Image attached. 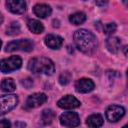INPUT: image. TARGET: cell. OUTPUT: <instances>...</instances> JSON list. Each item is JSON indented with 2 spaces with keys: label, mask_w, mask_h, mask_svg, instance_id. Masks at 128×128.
Here are the masks:
<instances>
[{
  "label": "cell",
  "mask_w": 128,
  "mask_h": 128,
  "mask_svg": "<svg viewBox=\"0 0 128 128\" xmlns=\"http://www.w3.org/2000/svg\"><path fill=\"white\" fill-rule=\"evenodd\" d=\"M73 38L77 49L80 50L82 53L92 55L97 50V38L92 32L86 29H79L74 33Z\"/></svg>",
  "instance_id": "cell-1"
},
{
  "label": "cell",
  "mask_w": 128,
  "mask_h": 128,
  "mask_svg": "<svg viewBox=\"0 0 128 128\" xmlns=\"http://www.w3.org/2000/svg\"><path fill=\"white\" fill-rule=\"evenodd\" d=\"M28 69L33 74L52 75L55 72V66L52 60L46 57L32 58L28 63Z\"/></svg>",
  "instance_id": "cell-2"
},
{
  "label": "cell",
  "mask_w": 128,
  "mask_h": 128,
  "mask_svg": "<svg viewBox=\"0 0 128 128\" xmlns=\"http://www.w3.org/2000/svg\"><path fill=\"white\" fill-rule=\"evenodd\" d=\"M33 42L30 39H20V40H14L9 42L6 45L5 51L7 52H13L17 50L25 51V52H30L33 49Z\"/></svg>",
  "instance_id": "cell-3"
},
{
  "label": "cell",
  "mask_w": 128,
  "mask_h": 128,
  "mask_svg": "<svg viewBox=\"0 0 128 128\" xmlns=\"http://www.w3.org/2000/svg\"><path fill=\"white\" fill-rule=\"evenodd\" d=\"M21 65H22V59L19 56L13 55L1 61V71L3 73H10L12 71L19 69Z\"/></svg>",
  "instance_id": "cell-4"
},
{
  "label": "cell",
  "mask_w": 128,
  "mask_h": 128,
  "mask_svg": "<svg viewBox=\"0 0 128 128\" xmlns=\"http://www.w3.org/2000/svg\"><path fill=\"white\" fill-rule=\"evenodd\" d=\"M0 101H1V115H4L16 107V105L18 104V97L14 94L2 95Z\"/></svg>",
  "instance_id": "cell-5"
},
{
  "label": "cell",
  "mask_w": 128,
  "mask_h": 128,
  "mask_svg": "<svg viewBox=\"0 0 128 128\" xmlns=\"http://www.w3.org/2000/svg\"><path fill=\"white\" fill-rule=\"evenodd\" d=\"M60 123L65 127H76L80 124L79 116L76 112L67 111L60 115Z\"/></svg>",
  "instance_id": "cell-6"
},
{
  "label": "cell",
  "mask_w": 128,
  "mask_h": 128,
  "mask_svg": "<svg viewBox=\"0 0 128 128\" xmlns=\"http://www.w3.org/2000/svg\"><path fill=\"white\" fill-rule=\"evenodd\" d=\"M125 114V110L119 105H110L106 110V118L109 122H117Z\"/></svg>",
  "instance_id": "cell-7"
},
{
  "label": "cell",
  "mask_w": 128,
  "mask_h": 128,
  "mask_svg": "<svg viewBox=\"0 0 128 128\" xmlns=\"http://www.w3.org/2000/svg\"><path fill=\"white\" fill-rule=\"evenodd\" d=\"M47 101V96L44 93H33L28 96L26 100L27 108H36L41 106Z\"/></svg>",
  "instance_id": "cell-8"
},
{
  "label": "cell",
  "mask_w": 128,
  "mask_h": 128,
  "mask_svg": "<svg viewBox=\"0 0 128 128\" xmlns=\"http://www.w3.org/2000/svg\"><path fill=\"white\" fill-rule=\"evenodd\" d=\"M80 104H81L80 101L72 95H66L57 102V105L63 109H74L79 107Z\"/></svg>",
  "instance_id": "cell-9"
},
{
  "label": "cell",
  "mask_w": 128,
  "mask_h": 128,
  "mask_svg": "<svg viewBox=\"0 0 128 128\" xmlns=\"http://www.w3.org/2000/svg\"><path fill=\"white\" fill-rule=\"evenodd\" d=\"M95 88V84L91 79L88 78H81L76 81L75 89L78 93H88L91 92Z\"/></svg>",
  "instance_id": "cell-10"
},
{
  "label": "cell",
  "mask_w": 128,
  "mask_h": 128,
  "mask_svg": "<svg viewBox=\"0 0 128 128\" xmlns=\"http://www.w3.org/2000/svg\"><path fill=\"white\" fill-rule=\"evenodd\" d=\"M7 8L14 14H23L26 11V2L24 0H7Z\"/></svg>",
  "instance_id": "cell-11"
},
{
  "label": "cell",
  "mask_w": 128,
  "mask_h": 128,
  "mask_svg": "<svg viewBox=\"0 0 128 128\" xmlns=\"http://www.w3.org/2000/svg\"><path fill=\"white\" fill-rule=\"evenodd\" d=\"M45 44L51 49H59L63 44L62 37L54 34H48L44 39Z\"/></svg>",
  "instance_id": "cell-12"
},
{
  "label": "cell",
  "mask_w": 128,
  "mask_h": 128,
  "mask_svg": "<svg viewBox=\"0 0 128 128\" xmlns=\"http://www.w3.org/2000/svg\"><path fill=\"white\" fill-rule=\"evenodd\" d=\"M33 12L39 18H46L51 15L52 9L47 4H36L33 7Z\"/></svg>",
  "instance_id": "cell-13"
},
{
  "label": "cell",
  "mask_w": 128,
  "mask_h": 128,
  "mask_svg": "<svg viewBox=\"0 0 128 128\" xmlns=\"http://www.w3.org/2000/svg\"><path fill=\"white\" fill-rule=\"evenodd\" d=\"M120 46H121V41L119 38L110 36L106 39V47L111 53H117L120 49Z\"/></svg>",
  "instance_id": "cell-14"
},
{
  "label": "cell",
  "mask_w": 128,
  "mask_h": 128,
  "mask_svg": "<svg viewBox=\"0 0 128 128\" xmlns=\"http://www.w3.org/2000/svg\"><path fill=\"white\" fill-rule=\"evenodd\" d=\"M27 26L29 28V30L31 32H33L34 34H41L43 31H44V26L43 24L38 21V20H35V19H31L28 21L27 23Z\"/></svg>",
  "instance_id": "cell-15"
},
{
  "label": "cell",
  "mask_w": 128,
  "mask_h": 128,
  "mask_svg": "<svg viewBox=\"0 0 128 128\" xmlns=\"http://www.w3.org/2000/svg\"><path fill=\"white\" fill-rule=\"evenodd\" d=\"M86 124L89 127H100L103 125V117L100 114H92L87 118Z\"/></svg>",
  "instance_id": "cell-16"
},
{
  "label": "cell",
  "mask_w": 128,
  "mask_h": 128,
  "mask_svg": "<svg viewBox=\"0 0 128 128\" xmlns=\"http://www.w3.org/2000/svg\"><path fill=\"white\" fill-rule=\"evenodd\" d=\"M16 89V84L11 78H5L1 82V90L3 92H13Z\"/></svg>",
  "instance_id": "cell-17"
},
{
  "label": "cell",
  "mask_w": 128,
  "mask_h": 128,
  "mask_svg": "<svg viewBox=\"0 0 128 128\" xmlns=\"http://www.w3.org/2000/svg\"><path fill=\"white\" fill-rule=\"evenodd\" d=\"M55 118V113L53 110L51 109H44L42 111V114H41V119L43 121V123L45 125H49L53 122Z\"/></svg>",
  "instance_id": "cell-18"
},
{
  "label": "cell",
  "mask_w": 128,
  "mask_h": 128,
  "mask_svg": "<svg viewBox=\"0 0 128 128\" xmlns=\"http://www.w3.org/2000/svg\"><path fill=\"white\" fill-rule=\"evenodd\" d=\"M69 21L74 25H80L86 21V15L83 12H76L69 17Z\"/></svg>",
  "instance_id": "cell-19"
},
{
  "label": "cell",
  "mask_w": 128,
  "mask_h": 128,
  "mask_svg": "<svg viewBox=\"0 0 128 128\" xmlns=\"http://www.w3.org/2000/svg\"><path fill=\"white\" fill-rule=\"evenodd\" d=\"M8 35H17L20 33V25L18 22H12L6 30Z\"/></svg>",
  "instance_id": "cell-20"
},
{
  "label": "cell",
  "mask_w": 128,
  "mask_h": 128,
  "mask_svg": "<svg viewBox=\"0 0 128 128\" xmlns=\"http://www.w3.org/2000/svg\"><path fill=\"white\" fill-rule=\"evenodd\" d=\"M71 78H72L71 73L68 72V71H65V72L61 73V75L59 76V83L61 85H67L70 82Z\"/></svg>",
  "instance_id": "cell-21"
},
{
  "label": "cell",
  "mask_w": 128,
  "mask_h": 128,
  "mask_svg": "<svg viewBox=\"0 0 128 128\" xmlns=\"http://www.w3.org/2000/svg\"><path fill=\"white\" fill-rule=\"evenodd\" d=\"M117 29V26L115 23H107L103 26V31L107 35H112Z\"/></svg>",
  "instance_id": "cell-22"
},
{
  "label": "cell",
  "mask_w": 128,
  "mask_h": 128,
  "mask_svg": "<svg viewBox=\"0 0 128 128\" xmlns=\"http://www.w3.org/2000/svg\"><path fill=\"white\" fill-rule=\"evenodd\" d=\"M21 83H22V85H23L26 89H29V88H31V87L33 86V81H32L30 78L23 79V80L21 81Z\"/></svg>",
  "instance_id": "cell-23"
},
{
  "label": "cell",
  "mask_w": 128,
  "mask_h": 128,
  "mask_svg": "<svg viewBox=\"0 0 128 128\" xmlns=\"http://www.w3.org/2000/svg\"><path fill=\"white\" fill-rule=\"evenodd\" d=\"M95 4L98 7H106L108 4V0H95Z\"/></svg>",
  "instance_id": "cell-24"
},
{
  "label": "cell",
  "mask_w": 128,
  "mask_h": 128,
  "mask_svg": "<svg viewBox=\"0 0 128 128\" xmlns=\"http://www.w3.org/2000/svg\"><path fill=\"white\" fill-rule=\"evenodd\" d=\"M10 126H11V124L7 119H2L1 120V122H0V127L1 128H8Z\"/></svg>",
  "instance_id": "cell-25"
},
{
  "label": "cell",
  "mask_w": 128,
  "mask_h": 128,
  "mask_svg": "<svg viewBox=\"0 0 128 128\" xmlns=\"http://www.w3.org/2000/svg\"><path fill=\"white\" fill-rule=\"evenodd\" d=\"M123 53H124V55L126 57H128V45H126V46L123 47Z\"/></svg>",
  "instance_id": "cell-26"
},
{
  "label": "cell",
  "mask_w": 128,
  "mask_h": 128,
  "mask_svg": "<svg viewBox=\"0 0 128 128\" xmlns=\"http://www.w3.org/2000/svg\"><path fill=\"white\" fill-rule=\"evenodd\" d=\"M123 3L126 5V7H128V0H123Z\"/></svg>",
  "instance_id": "cell-27"
},
{
  "label": "cell",
  "mask_w": 128,
  "mask_h": 128,
  "mask_svg": "<svg viewBox=\"0 0 128 128\" xmlns=\"http://www.w3.org/2000/svg\"><path fill=\"white\" fill-rule=\"evenodd\" d=\"M124 127H128V123H127V124H125V125H124Z\"/></svg>",
  "instance_id": "cell-28"
},
{
  "label": "cell",
  "mask_w": 128,
  "mask_h": 128,
  "mask_svg": "<svg viewBox=\"0 0 128 128\" xmlns=\"http://www.w3.org/2000/svg\"><path fill=\"white\" fill-rule=\"evenodd\" d=\"M127 76H128V70H127Z\"/></svg>",
  "instance_id": "cell-29"
},
{
  "label": "cell",
  "mask_w": 128,
  "mask_h": 128,
  "mask_svg": "<svg viewBox=\"0 0 128 128\" xmlns=\"http://www.w3.org/2000/svg\"><path fill=\"white\" fill-rule=\"evenodd\" d=\"M83 1H86V0H83Z\"/></svg>",
  "instance_id": "cell-30"
}]
</instances>
